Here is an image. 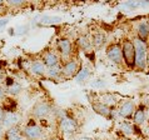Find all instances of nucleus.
Masks as SVG:
<instances>
[{
	"label": "nucleus",
	"instance_id": "9b49d317",
	"mask_svg": "<svg viewBox=\"0 0 149 140\" xmlns=\"http://www.w3.org/2000/svg\"><path fill=\"white\" fill-rule=\"evenodd\" d=\"M58 49L63 56H69L72 54V43L68 39H60L58 42Z\"/></svg>",
	"mask_w": 149,
	"mask_h": 140
},
{
	"label": "nucleus",
	"instance_id": "7c9ffc66",
	"mask_svg": "<svg viewBox=\"0 0 149 140\" xmlns=\"http://www.w3.org/2000/svg\"><path fill=\"white\" fill-rule=\"evenodd\" d=\"M1 135H3V126L0 125V137H1Z\"/></svg>",
	"mask_w": 149,
	"mask_h": 140
},
{
	"label": "nucleus",
	"instance_id": "ddd939ff",
	"mask_svg": "<svg viewBox=\"0 0 149 140\" xmlns=\"http://www.w3.org/2000/svg\"><path fill=\"white\" fill-rule=\"evenodd\" d=\"M5 140H23V134L18 128H10L5 133Z\"/></svg>",
	"mask_w": 149,
	"mask_h": 140
},
{
	"label": "nucleus",
	"instance_id": "39448f33",
	"mask_svg": "<svg viewBox=\"0 0 149 140\" xmlns=\"http://www.w3.org/2000/svg\"><path fill=\"white\" fill-rule=\"evenodd\" d=\"M146 120H147V110L143 105H140L133 114V121L135 125H143Z\"/></svg>",
	"mask_w": 149,
	"mask_h": 140
},
{
	"label": "nucleus",
	"instance_id": "6e6552de",
	"mask_svg": "<svg viewBox=\"0 0 149 140\" xmlns=\"http://www.w3.org/2000/svg\"><path fill=\"white\" fill-rule=\"evenodd\" d=\"M61 129H63L65 133L68 134H72L77 130V123L74 119L72 118H68V116H64L61 119Z\"/></svg>",
	"mask_w": 149,
	"mask_h": 140
},
{
	"label": "nucleus",
	"instance_id": "dca6fc26",
	"mask_svg": "<svg viewBox=\"0 0 149 140\" xmlns=\"http://www.w3.org/2000/svg\"><path fill=\"white\" fill-rule=\"evenodd\" d=\"M89 75H90V70H89V68H86V67H84V68H81L79 71L77 73V75H75V79H77V81L78 83H80V81H83V80H86L89 78Z\"/></svg>",
	"mask_w": 149,
	"mask_h": 140
},
{
	"label": "nucleus",
	"instance_id": "c756f323",
	"mask_svg": "<svg viewBox=\"0 0 149 140\" xmlns=\"http://www.w3.org/2000/svg\"><path fill=\"white\" fill-rule=\"evenodd\" d=\"M78 140H94V139H92V138H86V137H84V138H80V139H78Z\"/></svg>",
	"mask_w": 149,
	"mask_h": 140
},
{
	"label": "nucleus",
	"instance_id": "9d476101",
	"mask_svg": "<svg viewBox=\"0 0 149 140\" xmlns=\"http://www.w3.org/2000/svg\"><path fill=\"white\" fill-rule=\"evenodd\" d=\"M50 113V106L47 103H38L34 106V115L38 118H44Z\"/></svg>",
	"mask_w": 149,
	"mask_h": 140
},
{
	"label": "nucleus",
	"instance_id": "a878e982",
	"mask_svg": "<svg viewBox=\"0 0 149 140\" xmlns=\"http://www.w3.org/2000/svg\"><path fill=\"white\" fill-rule=\"evenodd\" d=\"M9 4L13 6H19V5H24V1H9Z\"/></svg>",
	"mask_w": 149,
	"mask_h": 140
},
{
	"label": "nucleus",
	"instance_id": "bb28decb",
	"mask_svg": "<svg viewBox=\"0 0 149 140\" xmlns=\"http://www.w3.org/2000/svg\"><path fill=\"white\" fill-rule=\"evenodd\" d=\"M4 115H5V114H4V112L0 109V125H1V126H3V121H4Z\"/></svg>",
	"mask_w": 149,
	"mask_h": 140
},
{
	"label": "nucleus",
	"instance_id": "1a4fd4ad",
	"mask_svg": "<svg viewBox=\"0 0 149 140\" xmlns=\"http://www.w3.org/2000/svg\"><path fill=\"white\" fill-rule=\"evenodd\" d=\"M92 106H93L94 112L98 113L99 115H102V116H104V118H110L111 110L109 106H107L105 104H103V103H93Z\"/></svg>",
	"mask_w": 149,
	"mask_h": 140
},
{
	"label": "nucleus",
	"instance_id": "b1692460",
	"mask_svg": "<svg viewBox=\"0 0 149 140\" xmlns=\"http://www.w3.org/2000/svg\"><path fill=\"white\" fill-rule=\"evenodd\" d=\"M103 104H105L107 106H108L109 104H114L115 103V96L113 95H110V94H107V95L103 96Z\"/></svg>",
	"mask_w": 149,
	"mask_h": 140
},
{
	"label": "nucleus",
	"instance_id": "f8f14e48",
	"mask_svg": "<svg viewBox=\"0 0 149 140\" xmlns=\"http://www.w3.org/2000/svg\"><path fill=\"white\" fill-rule=\"evenodd\" d=\"M19 121V116L16 115L14 112H8L4 115V121L3 125L8 126V128H14V125Z\"/></svg>",
	"mask_w": 149,
	"mask_h": 140
},
{
	"label": "nucleus",
	"instance_id": "4be33fe9",
	"mask_svg": "<svg viewBox=\"0 0 149 140\" xmlns=\"http://www.w3.org/2000/svg\"><path fill=\"white\" fill-rule=\"evenodd\" d=\"M60 18H58V16H44L43 19L40 20L41 24H53V23H59L60 21Z\"/></svg>",
	"mask_w": 149,
	"mask_h": 140
},
{
	"label": "nucleus",
	"instance_id": "f257e3e1",
	"mask_svg": "<svg viewBox=\"0 0 149 140\" xmlns=\"http://www.w3.org/2000/svg\"><path fill=\"white\" fill-rule=\"evenodd\" d=\"M134 48H135V68L138 70H146L148 67V55H149V46L147 42L135 38L134 39Z\"/></svg>",
	"mask_w": 149,
	"mask_h": 140
},
{
	"label": "nucleus",
	"instance_id": "2eb2a0df",
	"mask_svg": "<svg viewBox=\"0 0 149 140\" xmlns=\"http://www.w3.org/2000/svg\"><path fill=\"white\" fill-rule=\"evenodd\" d=\"M44 64L49 68L56 67V65L59 64V58H58L56 54H54V53H47L44 56Z\"/></svg>",
	"mask_w": 149,
	"mask_h": 140
},
{
	"label": "nucleus",
	"instance_id": "f03ea898",
	"mask_svg": "<svg viewBox=\"0 0 149 140\" xmlns=\"http://www.w3.org/2000/svg\"><path fill=\"white\" fill-rule=\"evenodd\" d=\"M123 50V60L128 68H135V48L134 43L129 39H125L122 45Z\"/></svg>",
	"mask_w": 149,
	"mask_h": 140
},
{
	"label": "nucleus",
	"instance_id": "c85d7f7f",
	"mask_svg": "<svg viewBox=\"0 0 149 140\" xmlns=\"http://www.w3.org/2000/svg\"><path fill=\"white\" fill-rule=\"evenodd\" d=\"M4 96H5V91H4V90L0 88V100H3Z\"/></svg>",
	"mask_w": 149,
	"mask_h": 140
},
{
	"label": "nucleus",
	"instance_id": "5701e85b",
	"mask_svg": "<svg viewBox=\"0 0 149 140\" xmlns=\"http://www.w3.org/2000/svg\"><path fill=\"white\" fill-rule=\"evenodd\" d=\"M78 42H79L80 48L84 49V50H88V49H90V46H92V44H90V42L88 40V38H85V36H80Z\"/></svg>",
	"mask_w": 149,
	"mask_h": 140
},
{
	"label": "nucleus",
	"instance_id": "4468645a",
	"mask_svg": "<svg viewBox=\"0 0 149 140\" xmlns=\"http://www.w3.org/2000/svg\"><path fill=\"white\" fill-rule=\"evenodd\" d=\"M138 38L147 42V39L149 38V25L148 21H142L138 25Z\"/></svg>",
	"mask_w": 149,
	"mask_h": 140
},
{
	"label": "nucleus",
	"instance_id": "f704fd0d",
	"mask_svg": "<svg viewBox=\"0 0 149 140\" xmlns=\"http://www.w3.org/2000/svg\"><path fill=\"white\" fill-rule=\"evenodd\" d=\"M148 130H149V129H148Z\"/></svg>",
	"mask_w": 149,
	"mask_h": 140
},
{
	"label": "nucleus",
	"instance_id": "423d86ee",
	"mask_svg": "<svg viewBox=\"0 0 149 140\" xmlns=\"http://www.w3.org/2000/svg\"><path fill=\"white\" fill-rule=\"evenodd\" d=\"M24 135L30 140H36L41 137V130L36 125H29L24 129Z\"/></svg>",
	"mask_w": 149,
	"mask_h": 140
},
{
	"label": "nucleus",
	"instance_id": "aec40b11",
	"mask_svg": "<svg viewBox=\"0 0 149 140\" xmlns=\"http://www.w3.org/2000/svg\"><path fill=\"white\" fill-rule=\"evenodd\" d=\"M120 130L123 131L124 134H127V135H130V134H133V125L129 124V123H127V121H123L122 124H120Z\"/></svg>",
	"mask_w": 149,
	"mask_h": 140
},
{
	"label": "nucleus",
	"instance_id": "cd10ccee",
	"mask_svg": "<svg viewBox=\"0 0 149 140\" xmlns=\"http://www.w3.org/2000/svg\"><path fill=\"white\" fill-rule=\"evenodd\" d=\"M8 23H9V20H0V28H4Z\"/></svg>",
	"mask_w": 149,
	"mask_h": 140
},
{
	"label": "nucleus",
	"instance_id": "20e7f679",
	"mask_svg": "<svg viewBox=\"0 0 149 140\" xmlns=\"http://www.w3.org/2000/svg\"><path fill=\"white\" fill-rule=\"evenodd\" d=\"M135 110H136L135 104L132 100H128V101H124L120 105V108H119V115L122 118H130L135 113Z\"/></svg>",
	"mask_w": 149,
	"mask_h": 140
},
{
	"label": "nucleus",
	"instance_id": "2f4dec72",
	"mask_svg": "<svg viewBox=\"0 0 149 140\" xmlns=\"http://www.w3.org/2000/svg\"><path fill=\"white\" fill-rule=\"evenodd\" d=\"M3 79V74H1V70H0V80Z\"/></svg>",
	"mask_w": 149,
	"mask_h": 140
},
{
	"label": "nucleus",
	"instance_id": "72a5a7b5",
	"mask_svg": "<svg viewBox=\"0 0 149 140\" xmlns=\"http://www.w3.org/2000/svg\"><path fill=\"white\" fill-rule=\"evenodd\" d=\"M148 25H149V21H148Z\"/></svg>",
	"mask_w": 149,
	"mask_h": 140
},
{
	"label": "nucleus",
	"instance_id": "473e14b6",
	"mask_svg": "<svg viewBox=\"0 0 149 140\" xmlns=\"http://www.w3.org/2000/svg\"><path fill=\"white\" fill-rule=\"evenodd\" d=\"M124 140H132V139H124Z\"/></svg>",
	"mask_w": 149,
	"mask_h": 140
},
{
	"label": "nucleus",
	"instance_id": "f3484780",
	"mask_svg": "<svg viewBox=\"0 0 149 140\" xmlns=\"http://www.w3.org/2000/svg\"><path fill=\"white\" fill-rule=\"evenodd\" d=\"M31 71L34 74H38V75H41V74H44L47 71V69H45V64H43L41 61H34L31 65Z\"/></svg>",
	"mask_w": 149,
	"mask_h": 140
},
{
	"label": "nucleus",
	"instance_id": "0eeeda50",
	"mask_svg": "<svg viewBox=\"0 0 149 140\" xmlns=\"http://www.w3.org/2000/svg\"><path fill=\"white\" fill-rule=\"evenodd\" d=\"M78 73V63L75 60H70L61 68V74H64L65 76H73Z\"/></svg>",
	"mask_w": 149,
	"mask_h": 140
},
{
	"label": "nucleus",
	"instance_id": "7ed1b4c3",
	"mask_svg": "<svg viewBox=\"0 0 149 140\" xmlns=\"http://www.w3.org/2000/svg\"><path fill=\"white\" fill-rule=\"evenodd\" d=\"M107 56L115 64H120L123 61V50L122 45L119 44H111L107 49Z\"/></svg>",
	"mask_w": 149,
	"mask_h": 140
},
{
	"label": "nucleus",
	"instance_id": "a211bd4d",
	"mask_svg": "<svg viewBox=\"0 0 149 140\" xmlns=\"http://www.w3.org/2000/svg\"><path fill=\"white\" fill-rule=\"evenodd\" d=\"M105 42V35L103 34V33H97L94 36H93V44L95 46H102L103 44Z\"/></svg>",
	"mask_w": 149,
	"mask_h": 140
},
{
	"label": "nucleus",
	"instance_id": "412c9836",
	"mask_svg": "<svg viewBox=\"0 0 149 140\" xmlns=\"http://www.w3.org/2000/svg\"><path fill=\"white\" fill-rule=\"evenodd\" d=\"M48 75L50 78H58L59 76V74L61 73V68L59 67V65H56V67H53V68H49L47 70Z\"/></svg>",
	"mask_w": 149,
	"mask_h": 140
},
{
	"label": "nucleus",
	"instance_id": "393cba45",
	"mask_svg": "<svg viewBox=\"0 0 149 140\" xmlns=\"http://www.w3.org/2000/svg\"><path fill=\"white\" fill-rule=\"evenodd\" d=\"M92 86H94V88H104V86H105V81L102 80V79H95L92 83Z\"/></svg>",
	"mask_w": 149,
	"mask_h": 140
},
{
	"label": "nucleus",
	"instance_id": "6ab92c4d",
	"mask_svg": "<svg viewBox=\"0 0 149 140\" xmlns=\"http://www.w3.org/2000/svg\"><path fill=\"white\" fill-rule=\"evenodd\" d=\"M6 90H8V93H9V94H11V95H18V94L22 91V85L13 81V83L8 86Z\"/></svg>",
	"mask_w": 149,
	"mask_h": 140
}]
</instances>
